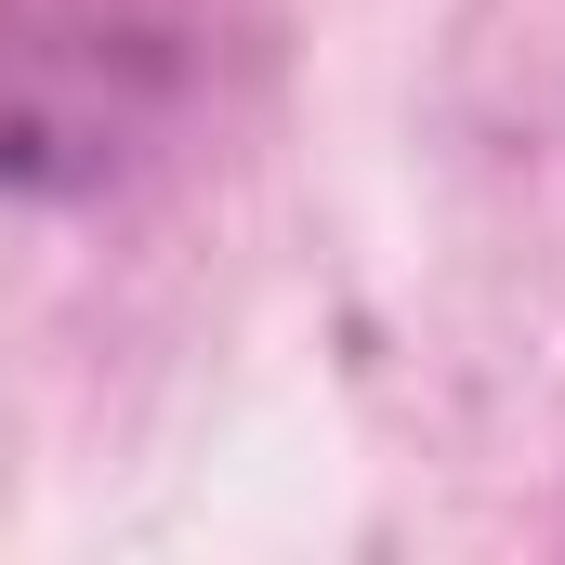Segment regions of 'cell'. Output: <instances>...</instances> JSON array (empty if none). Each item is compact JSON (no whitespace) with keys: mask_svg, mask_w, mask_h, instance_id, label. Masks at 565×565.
Listing matches in <instances>:
<instances>
[{"mask_svg":"<svg viewBox=\"0 0 565 565\" xmlns=\"http://www.w3.org/2000/svg\"><path fill=\"white\" fill-rule=\"evenodd\" d=\"M211 93V0H0V198H106Z\"/></svg>","mask_w":565,"mask_h":565,"instance_id":"cell-1","label":"cell"}]
</instances>
